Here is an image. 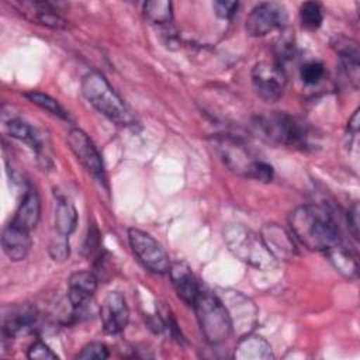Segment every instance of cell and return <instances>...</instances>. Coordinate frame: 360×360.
I'll return each mask as SVG.
<instances>
[{
  "mask_svg": "<svg viewBox=\"0 0 360 360\" xmlns=\"http://www.w3.org/2000/svg\"><path fill=\"white\" fill-rule=\"evenodd\" d=\"M292 236L312 252H328L339 243V229L332 215L318 205H300L290 212Z\"/></svg>",
  "mask_w": 360,
  "mask_h": 360,
  "instance_id": "obj_1",
  "label": "cell"
},
{
  "mask_svg": "<svg viewBox=\"0 0 360 360\" xmlns=\"http://www.w3.org/2000/svg\"><path fill=\"white\" fill-rule=\"evenodd\" d=\"M83 97L104 117L118 125H134L135 117L118 93L100 72H89L82 79Z\"/></svg>",
  "mask_w": 360,
  "mask_h": 360,
  "instance_id": "obj_2",
  "label": "cell"
},
{
  "mask_svg": "<svg viewBox=\"0 0 360 360\" xmlns=\"http://www.w3.org/2000/svg\"><path fill=\"white\" fill-rule=\"evenodd\" d=\"M222 236L229 252L240 262L257 270H273L277 266V259L262 236L245 225L228 224L222 231Z\"/></svg>",
  "mask_w": 360,
  "mask_h": 360,
  "instance_id": "obj_3",
  "label": "cell"
},
{
  "mask_svg": "<svg viewBox=\"0 0 360 360\" xmlns=\"http://www.w3.org/2000/svg\"><path fill=\"white\" fill-rule=\"evenodd\" d=\"M214 143L224 165L235 174L263 183L271 181L273 167L260 159H255L249 149H246L238 139L228 135H219L215 138Z\"/></svg>",
  "mask_w": 360,
  "mask_h": 360,
  "instance_id": "obj_4",
  "label": "cell"
},
{
  "mask_svg": "<svg viewBox=\"0 0 360 360\" xmlns=\"http://www.w3.org/2000/svg\"><path fill=\"white\" fill-rule=\"evenodd\" d=\"M255 127L259 134L270 142L298 149L311 146V135L307 124L287 112L274 111L260 115L256 118Z\"/></svg>",
  "mask_w": 360,
  "mask_h": 360,
  "instance_id": "obj_5",
  "label": "cell"
},
{
  "mask_svg": "<svg viewBox=\"0 0 360 360\" xmlns=\"http://www.w3.org/2000/svg\"><path fill=\"white\" fill-rule=\"evenodd\" d=\"M193 308L195 311L200 329L208 343H222L233 332L229 314L215 292L200 290Z\"/></svg>",
  "mask_w": 360,
  "mask_h": 360,
  "instance_id": "obj_6",
  "label": "cell"
},
{
  "mask_svg": "<svg viewBox=\"0 0 360 360\" xmlns=\"http://www.w3.org/2000/svg\"><path fill=\"white\" fill-rule=\"evenodd\" d=\"M128 242L138 257V260L155 274H166L170 269V260L162 245L145 231L129 228L128 229Z\"/></svg>",
  "mask_w": 360,
  "mask_h": 360,
  "instance_id": "obj_7",
  "label": "cell"
},
{
  "mask_svg": "<svg viewBox=\"0 0 360 360\" xmlns=\"http://www.w3.org/2000/svg\"><path fill=\"white\" fill-rule=\"evenodd\" d=\"M252 84L260 98L267 103H276L285 90L287 76L277 62L262 60L252 69Z\"/></svg>",
  "mask_w": 360,
  "mask_h": 360,
  "instance_id": "obj_8",
  "label": "cell"
},
{
  "mask_svg": "<svg viewBox=\"0 0 360 360\" xmlns=\"http://www.w3.org/2000/svg\"><path fill=\"white\" fill-rule=\"evenodd\" d=\"M66 142L86 172L90 173L98 183H105V172L101 155L89 135L80 128H72L68 132Z\"/></svg>",
  "mask_w": 360,
  "mask_h": 360,
  "instance_id": "obj_9",
  "label": "cell"
},
{
  "mask_svg": "<svg viewBox=\"0 0 360 360\" xmlns=\"http://www.w3.org/2000/svg\"><path fill=\"white\" fill-rule=\"evenodd\" d=\"M215 294L221 298L229 314L232 330H236L240 336L249 333L255 326L257 316V309L255 304L239 291L222 290L221 292Z\"/></svg>",
  "mask_w": 360,
  "mask_h": 360,
  "instance_id": "obj_10",
  "label": "cell"
},
{
  "mask_svg": "<svg viewBox=\"0 0 360 360\" xmlns=\"http://www.w3.org/2000/svg\"><path fill=\"white\" fill-rule=\"evenodd\" d=\"M287 13L283 4L277 1H264L252 8L246 17L245 30L250 37H263L283 27Z\"/></svg>",
  "mask_w": 360,
  "mask_h": 360,
  "instance_id": "obj_11",
  "label": "cell"
},
{
  "mask_svg": "<svg viewBox=\"0 0 360 360\" xmlns=\"http://www.w3.org/2000/svg\"><path fill=\"white\" fill-rule=\"evenodd\" d=\"M100 319L105 333H121L129 321V308L125 297L120 291H110L100 307Z\"/></svg>",
  "mask_w": 360,
  "mask_h": 360,
  "instance_id": "obj_12",
  "label": "cell"
},
{
  "mask_svg": "<svg viewBox=\"0 0 360 360\" xmlns=\"http://www.w3.org/2000/svg\"><path fill=\"white\" fill-rule=\"evenodd\" d=\"M169 276L177 297L187 305L193 307L198 297L200 285L191 267L186 262H174L170 264Z\"/></svg>",
  "mask_w": 360,
  "mask_h": 360,
  "instance_id": "obj_13",
  "label": "cell"
},
{
  "mask_svg": "<svg viewBox=\"0 0 360 360\" xmlns=\"http://www.w3.org/2000/svg\"><path fill=\"white\" fill-rule=\"evenodd\" d=\"M32 246L30 231L10 222L1 233V248L11 262L24 260Z\"/></svg>",
  "mask_w": 360,
  "mask_h": 360,
  "instance_id": "obj_14",
  "label": "cell"
},
{
  "mask_svg": "<svg viewBox=\"0 0 360 360\" xmlns=\"http://www.w3.org/2000/svg\"><path fill=\"white\" fill-rule=\"evenodd\" d=\"M262 239L264 240L273 256L278 259H290L297 253L292 235L277 224H267L262 229Z\"/></svg>",
  "mask_w": 360,
  "mask_h": 360,
  "instance_id": "obj_15",
  "label": "cell"
},
{
  "mask_svg": "<svg viewBox=\"0 0 360 360\" xmlns=\"http://www.w3.org/2000/svg\"><path fill=\"white\" fill-rule=\"evenodd\" d=\"M97 290V277L91 271L73 273L68 280V298L75 309L87 304Z\"/></svg>",
  "mask_w": 360,
  "mask_h": 360,
  "instance_id": "obj_16",
  "label": "cell"
},
{
  "mask_svg": "<svg viewBox=\"0 0 360 360\" xmlns=\"http://www.w3.org/2000/svg\"><path fill=\"white\" fill-rule=\"evenodd\" d=\"M273 357L271 345L264 338L250 332L239 338L233 350L236 360H270Z\"/></svg>",
  "mask_w": 360,
  "mask_h": 360,
  "instance_id": "obj_17",
  "label": "cell"
},
{
  "mask_svg": "<svg viewBox=\"0 0 360 360\" xmlns=\"http://www.w3.org/2000/svg\"><path fill=\"white\" fill-rule=\"evenodd\" d=\"M332 46L339 55L342 66L349 79L357 87L359 83V68H360V49L357 41L347 37H336L332 41Z\"/></svg>",
  "mask_w": 360,
  "mask_h": 360,
  "instance_id": "obj_18",
  "label": "cell"
},
{
  "mask_svg": "<svg viewBox=\"0 0 360 360\" xmlns=\"http://www.w3.org/2000/svg\"><path fill=\"white\" fill-rule=\"evenodd\" d=\"M37 314L35 309L30 305H18L11 308V314L4 318L3 328H1V336L3 340L13 339L18 333L28 330L35 323Z\"/></svg>",
  "mask_w": 360,
  "mask_h": 360,
  "instance_id": "obj_19",
  "label": "cell"
},
{
  "mask_svg": "<svg viewBox=\"0 0 360 360\" xmlns=\"http://www.w3.org/2000/svg\"><path fill=\"white\" fill-rule=\"evenodd\" d=\"M39 217H41L39 197L35 190H30L22 197L11 222L31 232L37 226Z\"/></svg>",
  "mask_w": 360,
  "mask_h": 360,
  "instance_id": "obj_20",
  "label": "cell"
},
{
  "mask_svg": "<svg viewBox=\"0 0 360 360\" xmlns=\"http://www.w3.org/2000/svg\"><path fill=\"white\" fill-rule=\"evenodd\" d=\"M22 4L31 10V11H25L31 15L30 17L31 21L53 30H60L66 27V20L58 13V7H55L53 3L31 1V3H22Z\"/></svg>",
  "mask_w": 360,
  "mask_h": 360,
  "instance_id": "obj_21",
  "label": "cell"
},
{
  "mask_svg": "<svg viewBox=\"0 0 360 360\" xmlns=\"http://www.w3.org/2000/svg\"><path fill=\"white\" fill-rule=\"evenodd\" d=\"M53 222L58 233L69 236L77 225V211L75 205L63 195L55 198Z\"/></svg>",
  "mask_w": 360,
  "mask_h": 360,
  "instance_id": "obj_22",
  "label": "cell"
},
{
  "mask_svg": "<svg viewBox=\"0 0 360 360\" xmlns=\"http://www.w3.org/2000/svg\"><path fill=\"white\" fill-rule=\"evenodd\" d=\"M326 253L333 267L342 276H345L346 278H354L357 276V262L349 249L338 243L332 249H329Z\"/></svg>",
  "mask_w": 360,
  "mask_h": 360,
  "instance_id": "obj_23",
  "label": "cell"
},
{
  "mask_svg": "<svg viewBox=\"0 0 360 360\" xmlns=\"http://www.w3.org/2000/svg\"><path fill=\"white\" fill-rule=\"evenodd\" d=\"M4 128L10 136H13L18 141H22L31 149H34L37 152L41 149V141H39L35 129L31 125H28L27 122L14 118V120L7 121L4 124Z\"/></svg>",
  "mask_w": 360,
  "mask_h": 360,
  "instance_id": "obj_24",
  "label": "cell"
},
{
  "mask_svg": "<svg viewBox=\"0 0 360 360\" xmlns=\"http://www.w3.org/2000/svg\"><path fill=\"white\" fill-rule=\"evenodd\" d=\"M143 15L153 24H167L173 18V4L167 0L143 3Z\"/></svg>",
  "mask_w": 360,
  "mask_h": 360,
  "instance_id": "obj_25",
  "label": "cell"
},
{
  "mask_svg": "<svg viewBox=\"0 0 360 360\" xmlns=\"http://www.w3.org/2000/svg\"><path fill=\"white\" fill-rule=\"evenodd\" d=\"M25 98H28V101H31L32 104L41 107L42 110H46L48 112L56 115L58 118H62V120H70L69 117V112L58 103V100L52 98L51 96L45 94V93H41V91H30V93H25L24 94Z\"/></svg>",
  "mask_w": 360,
  "mask_h": 360,
  "instance_id": "obj_26",
  "label": "cell"
},
{
  "mask_svg": "<svg viewBox=\"0 0 360 360\" xmlns=\"http://www.w3.org/2000/svg\"><path fill=\"white\" fill-rule=\"evenodd\" d=\"M300 21L302 27L307 30H311V31L318 30L323 21L321 6L315 1L302 3L300 7Z\"/></svg>",
  "mask_w": 360,
  "mask_h": 360,
  "instance_id": "obj_27",
  "label": "cell"
},
{
  "mask_svg": "<svg viewBox=\"0 0 360 360\" xmlns=\"http://www.w3.org/2000/svg\"><path fill=\"white\" fill-rule=\"evenodd\" d=\"M323 73H325L323 65L318 60H311V62L304 63L300 70V76L305 84L319 83L321 79L323 77Z\"/></svg>",
  "mask_w": 360,
  "mask_h": 360,
  "instance_id": "obj_28",
  "label": "cell"
},
{
  "mask_svg": "<svg viewBox=\"0 0 360 360\" xmlns=\"http://www.w3.org/2000/svg\"><path fill=\"white\" fill-rule=\"evenodd\" d=\"M69 236L58 233L49 243V256L55 262H65L69 257Z\"/></svg>",
  "mask_w": 360,
  "mask_h": 360,
  "instance_id": "obj_29",
  "label": "cell"
},
{
  "mask_svg": "<svg viewBox=\"0 0 360 360\" xmlns=\"http://www.w3.org/2000/svg\"><path fill=\"white\" fill-rule=\"evenodd\" d=\"M107 357H108V350L105 345L100 342L87 343L76 356V359H80V360H104Z\"/></svg>",
  "mask_w": 360,
  "mask_h": 360,
  "instance_id": "obj_30",
  "label": "cell"
},
{
  "mask_svg": "<svg viewBox=\"0 0 360 360\" xmlns=\"http://www.w3.org/2000/svg\"><path fill=\"white\" fill-rule=\"evenodd\" d=\"M27 356L31 360H58V354L53 353L52 349L46 343H44L42 340L34 342L28 347Z\"/></svg>",
  "mask_w": 360,
  "mask_h": 360,
  "instance_id": "obj_31",
  "label": "cell"
},
{
  "mask_svg": "<svg viewBox=\"0 0 360 360\" xmlns=\"http://www.w3.org/2000/svg\"><path fill=\"white\" fill-rule=\"evenodd\" d=\"M212 6H214V10H215V14L219 18H224V20L232 18L235 15V13L238 11V8H239L238 1H226V0L214 1Z\"/></svg>",
  "mask_w": 360,
  "mask_h": 360,
  "instance_id": "obj_32",
  "label": "cell"
},
{
  "mask_svg": "<svg viewBox=\"0 0 360 360\" xmlns=\"http://www.w3.org/2000/svg\"><path fill=\"white\" fill-rule=\"evenodd\" d=\"M347 224L354 240H359V205L357 204H353V207L349 210Z\"/></svg>",
  "mask_w": 360,
  "mask_h": 360,
  "instance_id": "obj_33",
  "label": "cell"
},
{
  "mask_svg": "<svg viewBox=\"0 0 360 360\" xmlns=\"http://www.w3.org/2000/svg\"><path fill=\"white\" fill-rule=\"evenodd\" d=\"M347 128H349V131H350L353 135L357 134V131H359V110H356V111L353 112V115L350 117L349 124H347Z\"/></svg>",
  "mask_w": 360,
  "mask_h": 360,
  "instance_id": "obj_34",
  "label": "cell"
}]
</instances>
